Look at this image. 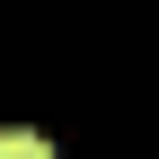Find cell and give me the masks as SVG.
Listing matches in <instances>:
<instances>
[{"instance_id": "obj_1", "label": "cell", "mask_w": 159, "mask_h": 159, "mask_svg": "<svg viewBox=\"0 0 159 159\" xmlns=\"http://www.w3.org/2000/svg\"><path fill=\"white\" fill-rule=\"evenodd\" d=\"M0 159H53V142L27 133V124H0Z\"/></svg>"}]
</instances>
